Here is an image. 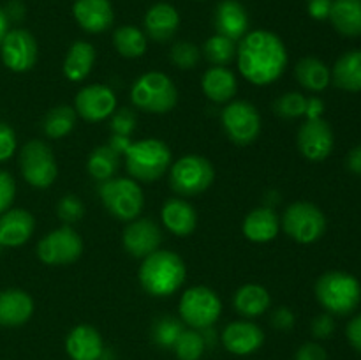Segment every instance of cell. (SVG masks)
Here are the masks:
<instances>
[{"label":"cell","mask_w":361,"mask_h":360,"mask_svg":"<svg viewBox=\"0 0 361 360\" xmlns=\"http://www.w3.org/2000/svg\"><path fill=\"white\" fill-rule=\"evenodd\" d=\"M180 25L178 11L171 4H155L148 9L145 16V28H147L148 37L157 42H166L176 34Z\"/></svg>","instance_id":"obj_22"},{"label":"cell","mask_w":361,"mask_h":360,"mask_svg":"<svg viewBox=\"0 0 361 360\" xmlns=\"http://www.w3.org/2000/svg\"><path fill=\"white\" fill-rule=\"evenodd\" d=\"M35 228L30 212L13 208L6 210L0 217V246L18 247L27 242Z\"/></svg>","instance_id":"obj_21"},{"label":"cell","mask_w":361,"mask_h":360,"mask_svg":"<svg viewBox=\"0 0 361 360\" xmlns=\"http://www.w3.org/2000/svg\"><path fill=\"white\" fill-rule=\"evenodd\" d=\"M95 62V49L90 42L76 41L63 60V74L71 81H81L90 74Z\"/></svg>","instance_id":"obj_29"},{"label":"cell","mask_w":361,"mask_h":360,"mask_svg":"<svg viewBox=\"0 0 361 360\" xmlns=\"http://www.w3.org/2000/svg\"><path fill=\"white\" fill-rule=\"evenodd\" d=\"M222 311L221 299L214 289L207 286H196L183 293L180 300V316L189 327L196 330L212 327L219 320Z\"/></svg>","instance_id":"obj_9"},{"label":"cell","mask_w":361,"mask_h":360,"mask_svg":"<svg viewBox=\"0 0 361 360\" xmlns=\"http://www.w3.org/2000/svg\"><path fill=\"white\" fill-rule=\"evenodd\" d=\"M330 21L342 35L358 37L361 35V0H334Z\"/></svg>","instance_id":"obj_27"},{"label":"cell","mask_w":361,"mask_h":360,"mask_svg":"<svg viewBox=\"0 0 361 360\" xmlns=\"http://www.w3.org/2000/svg\"><path fill=\"white\" fill-rule=\"evenodd\" d=\"M34 313V300L27 292L9 288L0 292V325L2 327H20L27 323Z\"/></svg>","instance_id":"obj_20"},{"label":"cell","mask_w":361,"mask_h":360,"mask_svg":"<svg viewBox=\"0 0 361 360\" xmlns=\"http://www.w3.org/2000/svg\"><path fill=\"white\" fill-rule=\"evenodd\" d=\"M235 307L247 318H256L270 307V293L259 284H245L236 292Z\"/></svg>","instance_id":"obj_31"},{"label":"cell","mask_w":361,"mask_h":360,"mask_svg":"<svg viewBox=\"0 0 361 360\" xmlns=\"http://www.w3.org/2000/svg\"><path fill=\"white\" fill-rule=\"evenodd\" d=\"M56 210H59V217L62 219L63 222H67V224H69V222L80 221L85 214L83 203H81L74 194H67V196H63L62 200H60L59 208H56Z\"/></svg>","instance_id":"obj_40"},{"label":"cell","mask_w":361,"mask_h":360,"mask_svg":"<svg viewBox=\"0 0 361 360\" xmlns=\"http://www.w3.org/2000/svg\"><path fill=\"white\" fill-rule=\"evenodd\" d=\"M243 233L252 242H270L279 233V215L268 207L256 208L243 221Z\"/></svg>","instance_id":"obj_26"},{"label":"cell","mask_w":361,"mask_h":360,"mask_svg":"<svg viewBox=\"0 0 361 360\" xmlns=\"http://www.w3.org/2000/svg\"><path fill=\"white\" fill-rule=\"evenodd\" d=\"M296 80L310 92H321L330 85L331 73L324 62L314 56H305L296 64Z\"/></svg>","instance_id":"obj_30"},{"label":"cell","mask_w":361,"mask_h":360,"mask_svg":"<svg viewBox=\"0 0 361 360\" xmlns=\"http://www.w3.org/2000/svg\"><path fill=\"white\" fill-rule=\"evenodd\" d=\"M73 13L78 25L90 34H101L113 23V7L109 0H76Z\"/></svg>","instance_id":"obj_19"},{"label":"cell","mask_w":361,"mask_h":360,"mask_svg":"<svg viewBox=\"0 0 361 360\" xmlns=\"http://www.w3.org/2000/svg\"><path fill=\"white\" fill-rule=\"evenodd\" d=\"M185 263L171 251H155L145 258L140 281L145 292L154 296H169L185 281Z\"/></svg>","instance_id":"obj_2"},{"label":"cell","mask_w":361,"mask_h":360,"mask_svg":"<svg viewBox=\"0 0 361 360\" xmlns=\"http://www.w3.org/2000/svg\"><path fill=\"white\" fill-rule=\"evenodd\" d=\"M236 56L242 76L254 85L274 83L288 67L284 42L268 30L249 32L240 41Z\"/></svg>","instance_id":"obj_1"},{"label":"cell","mask_w":361,"mask_h":360,"mask_svg":"<svg viewBox=\"0 0 361 360\" xmlns=\"http://www.w3.org/2000/svg\"><path fill=\"white\" fill-rule=\"evenodd\" d=\"M14 193H16V186H14L13 176L0 169V214H4L11 207Z\"/></svg>","instance_id":"obj_42"},{"label":"cell","mask_w":361,"mask_h":360,"mask_svg":"<svg viewBox=\"0 0 361 360\" xmlns=\"http://www.w3.org/2000/svg\"><path fill=\"white\" fill-rule=\"evenodd\" d=\"M222 342L235 355H249L257 352L264 342V334L252 321H235L224 328Z\"/></svg>","instance_id":"obj_18"},{"label":"cell","mask_w":361,"mask_h":360,"mask_svg":"<svg viewBox=\"0 0 361 360\" xmlns=\"http://www.w3.org/2000/svg\"><path fill=\"white\" fill-rule=\"evenodd\" d=\"M331 4L334 0H309V14L316 20H326L330 18Z\"/></svg>","instance_id":"obj_47"},{"label":"cell","mask_w":361,"mask_h":360,"mask_svg":"<svg viewBox=\"0 0 361 360\" xmlns=\"http://www.w3.org/2000/svg\"><path fill=\"white\" fill-rule=\"evenodd\" d=\"M161 229L152 219H134L123 229V246L134 258H147L161 246Z\"/></svg>","instance_id":"obj_16"},{"label":"cell","mask_w":361,"mask_h":360,"mask_svg":"<svg viewBox=\"0 0 361 360\" xmlns=\"http://www.w3.org/2000/svg\"><path fill=\"white\" fill-rule=\"evenodd\" d=\"M295 360H328V355L323 346L317 342H305L296 352Z\"/></svg>","instance_id":"obj_45"},{"label":"cell","mask_w":361,"mask_h":360,"mask_svg":"<svg viewBox=\"0 0 361 360\" xmlns=\"http://www.w3.org/2000/svg\"><path fill=\"white\" fill-rule=\"evenodd\" d=\"M20 166L25 180L30 186L46 189L56 179V161L51 148L42 141H28L20 154Z\"/></svg>","instance_id":"obj_10"},{"label":"cell","mask_w":361,"mask_h":360,"mask_svg":"<svg viewBox=\"0 0 361 360\" xmlns=\"http://www.w3.org/2000/svg\"><path fill=\"white\" fill-rule=\"evenodd\" d=\"M307 97L300 92H288L274 102V109L282 119H298L305 115Z\"/></svg>","instance_id":"obj_38"},{"label":"cell","mask_w":361,"mask_h":360,"mask_svg":"<svg viewBox=\"0 0 361 360\" xmlns=\"http://www.w3.org/2000/svg\"><path fill=\"white\" fill-rule=\"evenodd\" d=\"M99 194L109 214L120 221H134L143 208V191L130 179L104 180Z\"/></svg>","instance_id":"obj_6"},{"label":"cell","mask_w":361,"mask_h":360,"mask_svg":"<svg viewBox=\"0 0 361 360\" xmlns=\"http://www.w3.org/2000/svg\"><path fill=\"white\" fill-rule=\"evenodd\" d=\"M335 145L334 131L323 119L307 120L298 131V147L309 161H324Z\"/></svg>","instance_id":"obj_14"},{"label":"cell","mask_w":361,"mask_h":360,"mask_svg":"<svg viewBox=\"0 0 361 360\" xmlns=\"http://www.w3.org/2000/svg\"><path fill=\"white\" fill-rule=\"evenodd\" d=\"M345 334H348V339L353 348L361 353V313L349 321Z\"/></svg>","instance_id":"obj_48"},{"label":"cell","mask_w":361,"mask_h":360,"mask_svg":"<svg viewBox=\"0 0 361 360\" xmlns=\"http://www.w3.org/2000/svg\"><path fill=\"white\" fill-rule=\"evenodd\" d=\"M185 330L182 321L173 316H162L152 327V339L157 346L164 349H173L175 342L178 341L180 334Z\"/></svg>","instance_id":"obj_36"},{"label":"cell","mask_w":361,"mask_h":360,"mask_svg":"<svg viewBox=\"0 0 361 360\" xmlns=\"http://www.w3.org/2000/svg\"><path fill=\"white\" fill-rule=\"evenodd\" d=\"M335 332V321L331 314H319L312 321V334L317 339H328Z\"/></svg>","instance_id":"obj_44"},{"label":"cell","mask_w":361,"mask_h":360,"mask_svg":"<svg viewBox=\"0 0 361 360\" xmlns=\"http://www.w3.org/2000/svg\"><path fill=\"white\" fill-rule=\"evenodd\" d=\"M0 52L6 67L14 73L30 71L37 62V42L34 35L23 28H14L7 32L4 41L0 42Z\"/></svg>","instance_id":"obj_13"},{"label":"cell","mask_w":361,"mask_h":360,"mask_svg":"<svg viewBox=\"0 0 361 360\" xmlns=\"http://www.w3.org/2000/svg\"><path fill=\"white\" fill-rule=\"evenodd\" d=\"M76 126V109L71 106H56L51 112L46 115L44 124V133L46 136L53 138V140H60V138L67 136L71 131Z\"/></svg>","instance_id":"obj_34"},{"label":"cell","mask_w":361,"mask_h":360,"mask_svg":"<svg viewBox=\"0 0 361 360\" xmlns=\"http://www.w3.org/2000/svg\"><path fill=\"white\" fill-rule=\"evenodd\" d=\"M249 14L238 0H222L215 9V30L233 41H242L249 32Z\"/></svg>","instance_id":"obj_17"},{"label":"cell","mask_w":361,"mask_h":360,"mask_svg":"<svg viewBox=\"0 0 361 360\" xmlns=\"http://www.w3.org/2000/svg\"><path fill=\"white\" fill-rule=\"evenodd\" d=\"M4 13H6L9 21H21L25 16V6L20 0H11L6 9H4Z\"/></svg>","instance_id":"obj_50"},{"label":"cell","mask_w":361,"mask_h":360,"mask_svg":"<svg viewBox=\"0 0 361 360\" xmlns=\"http://www.w3.org/2000/svg\"><path fill=\"white\" fill-rule=\"evenodd\" d=\"M222 126L229 140L238 145H249L261 133L259 112L250 102L235 101L222 112Z\"/></svg>","instance_id":"obj_11"},{"label":"cell","mask_w":361,"mask_h":360,"mask_svg":"<svg viewBox=\"0 0 361 360\" xmlns=\"http://www.w3.org/2000/svg\"><path fill=\"white\" fill-rule=\"evenodd\" d=\"M7 32H9V20H7L4 9H0V42L4 41V37L7 35Z\"/></svg>","instance_id":"obj_53"},{"label":"cell","mask_w":361,"mask_h":360,"mask_svg":"<svg viewBox=\"0 0 361 360\" xmlns=\"http://www.w3.org/2000/svg\"><path fill=\"white\" fill-rule=\"evenodd\" d=\"M316 296L330 314L348 316L361 302V284L348 272H326L316 282Z\"/></svg>","instance_id":"obj_3"},{"label":"cell","mask_w":361,"mask_h":360,"mask_svg":"<svg viewBox=\"0 0 361 360\" xmlns=\"http://www.w3.org/2000/svg\"><path fill=\"white\" fill-rule=\"evenodd\" d=\"M324 112V102L319 97H310L307 99V108H305V116L307 120H316L321 119Z\"/></svg>","instance_id":"obj_49"},{"label":"cell","mask_w":361,"mask_h":360,"mask_svg":"<svg viewBox=\"0 0 361 360\" xmlns=\"http://www.w3.org/2000/svg\"><path fill=\"white\" fill-rule=\"evenodd\" d=\"M83 253L81 236L71 226H62L48 233L37 246L39 260L46 265H69L74 263Z\"/></svg>","instance_id":"obj_12"},{"label":"cell","mask_w":361,"mask_h":360,"mask_svg":"<svg viewBox=\"0 0 361 360\" xmlns=\"http://www.w3.org/2000/svg\"><path fill=\"white\" fill-rule=\"evenodd\" d=\"M271 323H274V327L279 328V330H289V328H293V325H295V314H293L288 307H281V309L275 311L274 316H271Z\"/></svg>","instance_id":"obj_46"},{"label":"cell","mask_w":361,"mask_h":360,"mask_svg":"<svg viewBox=\"0 0 361 360\" xmlns=\"http://www.w3.org/2000/svg\"><path fill=\"white\" fill-rule=\"evenodd\" d=\"M171 60L180 69H192L200 62V49L192 42L180 41L171 48Z\"/></svg>","instance_id":"obj_39"},{"label":"cell","mask_w":361,"mask_h":360,"mask_svg":"<svg viewBox=\"0 0 361 360\" xmlns=\"http://www.w3.org/2000/svg\"><path fill=\"white\" fill-rule=\"evenodd\" d=\"M113 42H115L116 52L126 59H137L147 52V35L136 27H126L116 28L113 34Z\"/></svg>","instance_id":"obj_32"},{"label":"cell","mask_w":361,"mask_h":360,"mask_svg":"<svg viewBox=\"0 0 361 360\" xmlns=\"http://www.w3.org/2000/svg\"><path fill=\"white\" fill-rule=\"evenodd\" d=\"M284 232L300 244H312L323 236L326 229V217L317 205L298 201L286 208L282 217Z\"/></svg>","instance_id":"obj_7"},{"label":"cell","mask_w":361,"mask_h":360,"mask_svg":"<svg viewBox=\"0 0 361 360\" xmlns=\"http://www.w3.org/2000/svg\"><path fill=\"white\" fill-rule=\"evenodd\" d=\"M203 53L207 60H210L214 66L224 67L229 62H233V59L236 56V42L226 35L215 34L214 37L204 42Z\"/></svg>","instance_id":"obj_35"},{"label":"cell","mask_w":361,"mask_h":360,"mask_svg":"<svg viewBox=\"0 0 361 360\" xmlns=\"http://www.w3.org/2000/svg\"><path fill=\"white\" fill-rule=\"evenodd\" d=\"M331 80L342 90H361V49H351L335 62Z\"/></svg>","instance_id":"obj_28"},{"label":"cell","mask_w":361,"mask_h":360,"mask_svg":"<svg viewBox=\"0 0 361 360\" xmlns=\"http://www.w3.org/2000/svg\"><path fill=\"white\" fill-rule=\"evenodd\" d=\"M0 247H2V246H0Z\"/></svg>","instance_id":"obj_54"},{"label":"cell","mask_w":361,"mask_h":360,"mask_svg":"<svg viewBox=\"0 0 361 360\" xmlns=\"http://www.w3.org/2000/svg\"><path fill=\"white\" fill-rule=\"evenodd\" d=\"M201 87H203L204 95L212 99L214 102H228L235 97L236 90H238V83H236L235 74L229 69L221 66H215L208 69L203 74L201 80Z\"/></svg>","instance_id":"obj_25"},{"label":"cell","mask_w":361,"mask_h":360,"mask_svg":"<svg viewBox=\"0 0 361 360\" xmlns=\"http://www.w3.org/2000/svg\"><path fill=\"white\" fill-rule=\"evenodd\" d=\"M16 150V136L7 124L0 122V162L7 161Z\"/></svg>","instance_id":"obj_43"},{"label":"cell","mask_w":361,"mask_h":360,"mask_svg":"<svg viewBox=\"0 0 361 360\" xmlns=\"http://www.w3.org/2000/svg\"><path fill=\"white\" fill-rule=\"evenodd\" d=\"M116 108V97L106 85H88L76 95V113L88 122L108 119Z\"/></svg>","instance_id":"obj_15"},{"label":"cell","mask_w":361,"mask_h":360,"mask_svg":"<svg viewBox=\"0 0 361 360\" xmlns=\"http://www.w3.org/2000/svg\"><path fill=\"white\" fill-rule=\"evenodd\" d=\"M130 99L143 112L168 113L178 102V92L164 73H147L134 81Z\"/></svg>","instance_id":"obj_5"},{"label":"cell","mask_w":361,"mask_h":360,"mask_svg":"<svg viewBox=\"0 0 361 360\" xmlns=\"http://www.w3.org/2000/svg\"><path fill=\"white\" fill-rule=\"evenodd\" d=\"M123 155L129 173L141 182L159 180L171 162V150L161 140H143L130 143Z\"/></svg>","instance_id":"obj_4"},{"label":"cell","mask_w":361,"mask_h":360,"mask_svg":"<svg viewBox=\"0 0 361 360\" xmlns=\"http://www.w3.org/2000/svg\"><path fill=\"white\" fill-rule=\"evenodd\" d=\"M111 129L118 136L129 138L134 133V129H136V113L130 108L118 109L111 119Z\"/></svg>","instance_id":"obj_41"},{"label":"cell","mask_w":361,"mask_h":360,"mask_svg":"<svg viewBox=\"0 0 361 360\" xmlns=\"http://www.w3.org/2000/svg\"><path fill=\"white\" fill-rule=\"evenodd\" d=\"M88 173L94 176L95 180H104L113 179V175L118 169V154L113 150L109 145H102L97 147L88 157Z\"/></svg>","instance_id":"obj_33"},{"label":"cell","mask_w":361,"mask_h":360,"mask_svg":"<svg viewBox=\"0 0 361 360\" xmlns=\"http://www.w3.org/2000/svg\"><path fill=\"white\" fill-rule=\"evenodd\" d=\"M215 179L214 166L201 155H183L171 166V186L180 196H196Z\"/></svg>","instance_id":"obj_8"},{"label":"cell","mask_w":361,"mask_h":360,"mask_svg":"<svg viewBox=\"0 0 361 360\" xmlns=\"http://www.w3.org/2000/svg\"><path fill=\"white\" fill-rule=\"evenodd\" d=\"M348 168L355 175H361V145L353 148L348 155Z\"/></svg>","instance_id":"obj_51"},{"label":"cell","mask_w":361,"mask_h":360,"mask_svg":"<svg viewBox=\"0 0 361 360\" xmlns=\"http://www.w3.org/2000/svg\"><path fill=\"white\" fill-rule=\"evenodd\" d=\"M204 348H207V342H204L203 334L197 332L196 328L183 330L180 334L178 341L173 346L180 360H200L203 356Z\"/></svg>","instance_id":"obj_37"},{"label":"cell","mask_w":361,"mask_h":360,"mask_svg":"<svg viewBox=\"0 0 361 360\" xmlns=\"http://www.w3.org/2000/svg\"><path fill=\"white\" fill-rule=\"evenodd\" d=\"M66 349L73 360H99L104 352L101 334L90 325H80L67 335Z\"/></svg>","instance_id":"obj_23"},{"label":"cell","mask_w":361,"mask_h":360,"mask_svg":"<svg viewBox=\"0 0 361 360\" xmlns=\"http://www.w3.org/2000/svg\"><path fill=\"white\" fill-rule=\"evenodd\" d=\"M162 222L175 235L187 236L196 229L197 215L192 205L180 198H171L162 207Z\"/></svg>","instance_id":"obj_24"},{"label":"cell","mask_w":361,"mask_h":360,"mask_svg":"<svg viewBox=\"0 0 361 360\" xmlns=\"http://www.w3.org/2000/svg\"><path fill=\"white\" fill-rule=\"evenodd\" d=\"M130 143H133V141H130L127 136H118V134H113L111 141H109L108 145L116 152V154L120 155V154H126V150L130 147Z\"/></svg>","instance_id":"obj_52"}]
</instances>
